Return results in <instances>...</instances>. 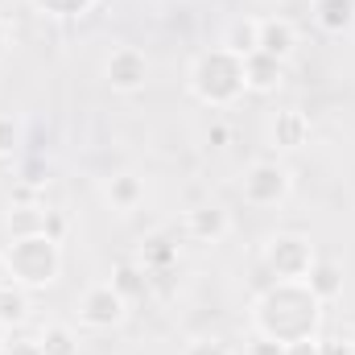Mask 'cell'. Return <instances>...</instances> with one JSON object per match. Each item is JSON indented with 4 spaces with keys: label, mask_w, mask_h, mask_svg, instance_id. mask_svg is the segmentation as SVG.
Returning <instances> with one entry per match:
<instances>
[{
    "label": "cell",
    "mask_w": 355,
    "mask_h": 355,
    "mask_svg": "<svg viewBox=\"0 0 355 355\" xmlns=\"http://www.w3.org/2000/svg\"><path fill=\"white\" fill-rule=\"evenodd\" d=\"M42 17H54V21H75V17H87L99 8V0H29Z\"/></svg>",
    "instance_id": "ffe728a7"
},
{
    "label": "cell",
    "mask_w": 355,
    "mask_h": 355,
    "mask_svg": "<svg viewBox=\"0 0 355 355\" xmlns=\"http://www.w3.org/2000/svg\"><path fill=\"white\" fill-rule=\"evenodd\" d=\"M29 310H33V302H29V289H21V285H4L0 289V322L8 327V331H17V327H25L29 322Z\"/></svg>",
    "instance_id": "e0dca14e"
},
{
    "label": "cell",
    "mask_w": 355,
    "mask_h": 355,
    "mask_svg": "<svg viewBox=\"0 0 355 355\" xmlns=\"http://www.w3.org/2000/svg\"><path fill=\"white\" fill-rule=\"evenodd\" d=\"M0 355H42V343H37V335L33 339L29 335H8V343H4Z\"/></svg>",
    "instance_id": "cb8c5ba5"
},
{
    "label": "cell",
    "mask_w": 355,
    "mask_h": 355,
    "mask_svg": "<svg viewBox=\"0 0 355 355\" xmlns=\"http://www.w3.org/2000/svg\"><path fill=\"white\" fill-rule=\"evenodd\" d=\"M8 285V261H4V248H0V289Z\"/></svg>",
    "instance_id": "f1b7e54d"
},
{
    "label": "cell",
    "mask_w": 355,
    "mask_h": 355,
    "mask_svg": "<svg viewBox=\"0 0 355 355\" xmlns=\"http://www.w3.org/2000/svg\"><path fill=\"white\" fill-rule=\"evenodd\" d=\"M8 46H12V29H8V21L0 17V58L8 54Z\"/></svg>",
    "instance_id": "83f0119b"
},
{
    "label": "cell",
    "mask_w": 355,
    "mask_h": 355,
    "mask_svg": "<svg viewBox=\"0 0 355 355\" xmlns=\"http://www.w3.org/2000/svg\"><path fill=\"white\" fill-rule=\"evenodd\" d=\"M103 83L116 95H141L149 83V54L141 46H116L103 62Z\"/></svg>",
    "instance_id": "52a82bcc"
},
{
    "label": "cell",
    "mask_w": 355,
    "mask_h": 355,
    "mask_svg": "<svg viewBox=\"0 0 355 355\" xmlns=\"http://www.w3.org/2000/svg\"><path fill=\"white\" fill-rule=\"evenodd\" d=\"M285 355H327V343H322V335H310V339L285 343Z\"/></svg>",
    "instance_id": "d4e9b609"
},
{
    "label": "cell",
    "mask_w": 355,
    "mask_h": 355,
    "mask_svg": "<svg viewBox=\"0 0 355 355\" xmlns=\"http://www.w3.org/2000/svg\"><path fill=\"white\" fill-rule=\"evenodd\" d=\"M112 285H116V289L128 297V306H132L137 297H145V293H149V268H145V265H116Z\"/></svg>",
    "instance_id": "d6986e66"
},
{
    "label": "cell",
    "mask_w": 355,
    "mask_h": 355,
    "mask_svg": "<svg viewBox=\"0 0 355 355\" xmlns=\"http://www.w3.org/2000/svg\"><path fill=\"white\" fill-rule=\"evenodd\" d=\"M240 194L248 207L257 211H272V207H285L289 194H293V170L277 157H257L244 174H240Z\"/></svg>",
    "instance_id": "5b68a950"
},
{
    "label": "cell",
    "mask_w": 355,
    "mask_h": 355,
    "mask_svg": "<svg viewBox=\"0 0 355 355\" xmlns=\"http://www.w3.org/2000/svg\"><path fill=\"white\" fill-rule=\"evenodd\" d=\"M268 145L277 153H297L302 145H310V116L302 107H281L268 116Z\"/></svg>",
    "instance_id": "9c48e42d"
},
{
    "label": "cell",
    "mask_w": 355,
    "mask_h": 355,
    "mask_svg": "<svg viewBox=\"0 0 355 355\" xmlns=\"http://www.w3.org/2000/svg\"><path fill=\"white\" fill-rule=\"evenodd\" d=\"M318 261V248L302 232H272L261 248V265L272 281H306V272Z\"/></svg>",
    "instance_id": "277c9868"
},
{
    "label": "cell",
    "mask_w": 355,
    "mask_h": 355,
    "mask_svg": "<svg viewBox=\"0 0 355 355\" xmlns=\"http://www.w3.org/2000/svg\"><path fill=\"white\" fill-rule=\"evenodd\" d=\"M310 17L327 37L355 33V0H310Z\"/></svg>",
    "instance_id": "8fae6325"
},
{
    "label": "cell",
    "mask_w": 355,
    "mask_h": 355,
    "mask_svg": "<svg viewBox=\"0 0 355 355\" xmlns=\"http://www.w3.org/2000/svg\"><path fill=\"white\" fill-rule=\"evenodd\" d=\"M46 236H54V240L67 236V219H62L58 211H50V219H46Z\"/></svg>",
    "instance_id": "4316f807"
},
{
    "label": "cell",
    "mask_w": 355,
    "mask_h": 355,
    "mask_svg": "<svg viewBox=\"0 0 355 355\" xmlns=\"http://www.w3.org/2000/svg\"><path fill=\"white\" fill-rule=\"evenodd\" d=\"M322 302L310 293L306 281H272L248 306L252 335H265L277 343H297L310 335H322Z\"/></svg>",
    "instance_id": "6da1fadb"
},
{
    "label": "cell",
    "mask_w": 355,
    "mask_h": 355,
    "mask_svg": "<svg viewBox=\"0 0 355 355\" xmlns=\"http://www.w3.org/2000/svg\"><path fill=\"white\" fill-rule=\"evenodd\" d=\"M17 153V124L0 112V157H12Z\"/></svg>",
    "instance_id": "484cf974"
},
{
    "label": "cell",
    "mask_w": 355,
    "mask_h": 355,
    "mask_svg": "<svg viewBox=\"0 0 355 355\" xmlns=\"http://www.w3.org/2000/svg\"><path fill=\"white\" fill-rule=\"evenodd\" d=\"M37 343H42V355H79V335L67 322H46L37 331Z\"/></svg>",
    "instance_id": "ac0fdd59"
},
{
    "label": "cell",
    "mask_w": 355,
    "mask_h": 355,
    "mask_svg": "<svg viewBox=\"0 0 355 355\" xmlns=\"http://www.w3.org/2000/svg\"><path fill=\"white\" fill-rule=\"evenodd\" d=\"M75 318H79L83 331H116L128 318V297L112 281H95L75 302Z\"/></svg>",
    "instance_id": "8992f818"
},
{
    "label": "cell",
    "mask_w": 355,
    "mask_h": 355,
    "mask_svg": "<svg viewBox=\"0 0 355 355\" xmlns=\"http://www.w3.org/2000/svg\"><path fill=\"white\" fill-rule=\"evenodd\" d=\"M46 219H50V207H42L37 198H33V202H12V207L4 211V232H8V240L42 236V232H46Z\"/></svg>",
    "instance_id": "5bb4252c"
},
{
    "label": "cell",
    "mask_w": 355,
    "mask_h": 355,
    "mask_svg": "<svg viewBox=\"0 0 355 355\" xmlns=\"http://www.w3.org/2000/svg\"><path fill=\"white\" fill-rule=\"evenodd\" d=\"M261 54L289 62L297 54V25L289 17H261Z\"/></svg>",
    "instance_id": "30bf717a"
},
{
    "label": "cell",
    "mask_w": 355,
    "mask_h": 355,
    "mask_svg": "<svg viewBox=\"0 0 355 355\" xmlns=\"http://www.w3.org/2000/svg\"><path fill=\"white\" fill-rule=\"evenodd\" d=\"M182 232L194 244H223L232 236V215L219 202H198V207H190L182 215Z\"/></svg>",
    "instance_id": "ba28073f"
},
{
    "label": "cell",
    "mask_w": 355,
    "mask_h": 355,
    "mask_svg": "<svg viewBox=\"0 0 355 355\" xmlns=\"http://www.w3.org/2000/svg\"><path fill=\"white\" fill-rule=\"evenodd\" d=\"M182 355H240V347H232V343H223V339H190Z\"/></svg>",
    "instance_id": "7402d4cb"
},
{
    "label": "cell",
    "mask_w": 355,
    "mask_h": 355,
    "mask_svg": "<svg viewBox=\"0 0 355 355\" xmlns=\"http://www.w3.org/2000/svg\"><path fill=\"white\" fill-rule=\"evenodd\" d=\"M103 202H107L116 215H132V211L145 202V182L137 174H128V170H120V174H112L103 182Z\"/></svg>",
    "instance_id": "4fadbf2b"
},
{
    "label": "cell",
    "mask_w": 355,
    "mask_h": 355,
    "mask_svg": "<svg viewBox=\"0 0 355 355\" xmlns=\"http://www.w3.org/2000/svg\"><path fill=\"white\" fill-rule=\"evenodd\" d=\"M8 335H12V331H8V327L0 322V352H4V343H8Z\"/></svg>",
    "instance_id": "f546056e"
},
{
    "label": "cell",
    "mask_w": 355,
    "mask_h": 355,
    "mask_svg": "<svg viewBox=\"0 0 355 355\" xmlns=\"http://www.w3.org/2000/svg\"><path fill=\"white\" fill-rule=\"evenodd\" d=\"M306 285H310V293L322 302V306H331V302H339L343 297V265H335V261H314V268L306 272Z\"/></svg>",
    "instance_id": "2e32d148"
},
{
    "label": "cell",
    "mask_w": 355,
    "mask_h": 355,
    "mask_svg": "<svg viewBox=\"0 0 355 355\" xmlns=\"http://www.w3.org/2000/svg\"><path fill=\"white\" fill-rule=\"evenodd\" d=\"M240 355H285V343H277V339H265V335H252Z\"/></svg>",
    "instance_id": "603a6c76"
},
{
    "label": "cell",
    "mask_w": 355,
    "mask_h": 355,
    "mask_svg": "<svg viewBox=\"0 0 355 355\" xmlns=\"http://www.w3.org/2000/svg\"><path fill=\"white\" fill-rule=\"evenodd\" d=\"M347 355H355V335H352V339H347Z\"/></svg>",
    "instance_id": "4dcf8cb0"
},
{
    "label": "cell",
    "mask_w": 355,
    "mask_h": 355,
    "mask_svg": "<svg viewBox=\"0 0 355 355\" xmlns=\"http://www.w3.org/2000/svg\"><path fill=\"white\" fill-rule=\"evenodd\" d=\"M170 261H174V248H170V244H166L162 236L145 240V248H141V265L149 268V272H153V268H166Z\"/></svg>",
    "instance_id": "44dd1931"
},
{
    "label": "cell",
    "mask_w": 355,
    "mask_h": 355,
    "mask_svg": "<svg viewBox=\"0 0 355 355\" xmlns=\"http://www.w3.org/2000/svg\"><path fill=\"white\" fill-rule=\"evenodd\" d=\"M186 91L202 103V107H232L248 95L244 83V58L223 50V46H211V50H198L186 67Z\"/></svg>",
    "instance_id": "7a4b0ae2"
},
{
    "label": "cell",
    "mask_w": 355,
    "mask_h": 355,
    "mask_svg": "<svg viewBox=\"0 0 355 355\" xmlns=\"http://www.w3.org/2000/svg\"><path fill=\"white\" fill-rule=\"evenodd\" d=\"M4 261H8V281L29 289V293H42L50 289L58 277H62V240L54 236H21V240H8L4 244Z\"/></svg>",
    "instance_id": "3957f363"
},
{
    "label": "cell",
    "mask_w": 355,
    "mask_h": 355,
    "mask_svg": "<svg viewBox=\"0 0 355 355\" xmlns=\"http://www.w3.org/2000/svg\"><path fill=\"white\" fill-rule=\"evenodd\" d=\"M285 67L289 62H277V58H268V54H248L244 58V83L252 95H272V91H281L285 83Z\"/></svg>",
    "instance_id": "7c38bea8"
},
{
    "label": "cell",
    "mask_w": 355,
    "mask_h": 355,
    "mask_svg": "<svg viewBox=\"0 0 355 355\" xmlns=\"http://www.w3.org/2000/svg\"><path fill=\"white\" fill-rule=\"evenodd\" d=\"M219 46L232 50V54H240V58L257 54L261 50V17H236V21H227Z\"/></svg>",
    "instance_id": "9a60e30c"
}]
</instances>
